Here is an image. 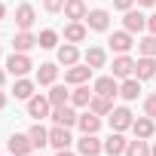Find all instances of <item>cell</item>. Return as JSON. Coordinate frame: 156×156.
I'll use <instances>...</instances> for the list:
<instances>
[{
	"label": "cell",
	"mask_w": 156,
	"mask_h": 156,
	"mask_svg": "<svg viewBox=\"0 0 156 156\" xmlns=\"http://www.w3.org/2000/svg\"><path fill=\"white\" fill-rule=\"evenodd\" d=\"M6 67H9V73H12V76H25V73L31 70V61H28V55H25V52H12V55L6 58Z\"/></svg>",
	"instance_id": "1"
},
{
	"label": "cell",
	"mask_w": 156,
	"mask_h": 156,
	"mask_svg": "<svg viewBox=\"0 0 156 156\" xmlns=\"http://www.w3.org/2000/svg\"><path fill=\"white\" fill-rule=\"evenodd\" d=\"M49 107H52L49 95H46V98H43V95H34V98H28V113H31L34 119H43V116L49 113Z\"/></svg>",
	"instance_id": "2"
},
{
	"label": "cell",
	"mask_w": 156,
	"mask_h": 156,
	"mask_svg": "<svg viewBox=\"0 0 156 156\" xmlns=\"http://www.w3.org/2000/svg\"><path fill=\"white\" fill-rule=\"evenodd\" d=\"M92 76V67L89 64H70V70L64 73V83H73V86H80V83H86Z\"/></svg>",
	"instance_id": "3"
},
{
	"label": "cell",
	"mask_w": 156,
	"mask_h": 156,
	"mask_svg": "<svg viewBox=\"0 0 156 156\" xmlns=\"http://www.w3.org/2000/svg\"><path fill=\"white\" fill-rule=\"evenodd\" d=\"M52 119H55V126H64V129H70L73 122H80V116H76L73 107H67V104L55 107V110H52Z\"/></svg>",
	"instance_id": "4"
},
{
	"label": "cell",
	"mask_w": 156,
	"mask_h": 156,
	"mask_svg": "<svg viewBox=\"0 0 156 156\" xmlns=\"http://www.w3.org/2000/svg\"><path fill=\"white\" fill-rule=\"evenodd\" d=\"M135 119H132V113L126 110V107H113L110 110V129L113 132H122V129H129Z\"/></svg>",
	"instance_id": "5"
},
{
	"label": "cell",
	"mask_w": 156,
	"mask_h": 156,
	"mask_svg": "<svg viewBox=\"0 0 156 156\" xmlns=\"http://www.w3.org/2000/svg\"><path fill=\"white\" fill-rule=\"evenodd\" d=\"M31 150H34V144H31L28 135H12L9 138V153L12 156H31Z\"/></svg>",
	"instance_id": "6"
},
{
	"label": "cell",
	"mask_w": 156,
	"mask_h": 156,
	"mask_svg": "<svg viewBox=\"0 0 156 156\" xmlns=\"http://www.w3.org/2000/svg\"><path fill=\"white\" fill-rule=\"evenodd\" d=\"M135 73H138V80H150V76H156V61L153 55H141L135 61Z\"/></svg>",
	"instance_id": "7"
},
{
	"label": "cell",
	"mask_w": 156,
	"mask_h": 156,
	"mask_svg": "<svg viewBox=\"0 0 156 156\" xmlns=\"http://www.w3.org/2000/svg\"><path fill=\"white\" fill-rule=\"evenodd\" d=\"M107 43H110V49H113V52L126 55V52L132 49V34H129V31H116V34H110V40H107Z\"/></svg>",
	"instance_id": "8"
},
{
	"label": "cell",
	"mask_w": 156,
	"mask_h": 156,
	"mask_svg": "<svg viewBox=\"0 0 156 156\" xmlns=\"http://www.w3.org/2000/svg\"><path fill=\"white\" fill-rule=\"evenodd\" d=\"M70 141H73V138H70V132H67L64 126H55V129L49 132V144H52L55 150H67Z\"/></svg>",
	"instance_id": "9"
},
{
	"label": "cell",
	"mask_w": 156,
	"mask_h": 156,
	"mask_svg": "<svg viewBox=\"0 0 156 156\" xmlns=\"http://www.w3.org/2000/svg\"><path fill=\"white\" fill-rule=\"evenodd\" d=\"M86 25H89L92 31H107V25H110V16H107L104 9H92V12L86 16Z\"/></svg>",
	"instance_id": "10"
},
{
	"label": "cell",
	"mask_w": 156,
	"mask_h": 156,
	"mask_svg": "<svg viewBox=\"0 0 156 156\" xmlns=\"http://www.w3.org/2000/svg\"><path fill=\"white\" fill-rule=\"evenodd\" d=\"M122 25H126V31H129V34L144 31V28H147V16H141V12L129 9V12H126V19H122Z\"/></svg>",
	"instance_id": "11"
},
{
	"label": "cell",
	"mask_w": 156,
	"mask_h": 156,
	"mask_svg": "<svg viewBox=\"0 0 156 156\" xmlns=\"http://www.w3.org/2000/svg\"><path fill=\"white\" fill-rule=\"evenodd\" d=\"M116 92H119V86H116V80H113V76H101V80H95V95L113 98Z\"/></svg>",
	"instance_id": "12"
},
{
	"label": "cell",
	"mask_w": 156,
	"mask_h": 156,
	"mask_svg": "<svg viewBox=\"0 0 156 156\" xmlns=\"http://www.w3.org/2000/svg\"><path fill=\"white\" fill-rule=\"evenodd\" d=\"M76 147H80V153H83V156H98V150H101L104 144H101V141H98L95 135H83Z\"/></svg>",
	"instance_id": "13"
},
{
	"label": "cell",
	"mask_w": 156,
	"mask_h": 156,
	"mask_svg": "<svg viewBox=\"0 0 156 156\" xmlns=\"http://www.w3.org/2000/svg\"><path fill=\"white\" fill-rule=\"evenodd\" d=\"M16 25H19L22 31H28V28L34 25V6H31V3H22V6L16 9Z\"/></svg>",
	"instance_id": "14"
},
{
	"label": "cell",
	"mask_w": 156,
	"mask_h": 156,
	"mask_svg": "<svg viewBox=\"0 0 156 156\" xmlns=\"http://www.w3.org/2000/svg\"><path fill=\"white\" fill-rule=\"evenodd\" d=\"M126 147H129V141H126L119 132H113V135L104 141V150H107L110 156H119V153H126Z\"/></svg>",
	"instance_id": "15"
},
{
	"label": "cell",
	"mask_w": 156,
	"mask_h": 156,
	"mask_svg": "<svg viewBox=\"0 0 156 156\" xmlns=\"http://www.w3.org/2000/svg\"><path fill=\"white\" fill-rule=\"evenodd\" d=\"M64 16L73 19V22H80V19H86L89 12H86V3H83V0H67V3H64Z\"/></svg>",
	"instance_id": "16"
},
{
	"label": "cell",
	"mask_w": 156,
	"mask_h": 156,
	"mask_svg": "<svg viewBox=\"0 0 156 156\" xmlns=\"http://www.w3.org/2000/svg\"><path fill=\"white\" fill-rule=\"evenodd\" d=\"M132 73H135V61H132L129 55H119V58L113 61V76H126V80H129Z\"/></svg>",
	"instance_id": "17"
},
{
	"label": "cell",
	"mask_w": 156,
	"mask_h": 156,
	"mask_svg": "<svg viewBox=\"0 0 156 156\" xmlns=\"http://www.w3.org/2000/svg\"><path fill=\"white\" fill-rule=\"evenodd\" d=\"M89 110H92V113H98V116H110L113 104H110V98H104V95H95V98L89 101Z\"/></svg>",
	"instance_id": "18"
},
{
	"label": "cell",
	"mask_w": 156,
	"mask_h": 156,
	"mask_svg": "<svg viewBox=\"0 0 156 156\" xmlns=\"http://www.w3.org/2000/svg\"><path fill=\"white\" fill-rule=\"evenodd\" d=\"M80 129H83V135H95L98 129H101V119H98V113H83L80 116Z\"/></svg>",
	"instance_id": "19"
},
{
	"label": "cell",
	"mask_w": 156,
	"mask_h": 156,
	"mask_svg": "<svg viewBox=\"0 0 156 156\" xmlns=\"http://www.w3.org/2000/svg\"><path fill=\"white\" fill-rule=\"evenodd\" d=\"M64 40H67V43H83V40H86V28H83L80 22H70V25L64 28Z\"/></svg>",
	"instance_id": "20"
},
{
	"label": "cell",
	"mask_w": 156,
	"mask_h": 156,
	"mask_svg": "<svg viewBox=\"0 0 156 156\" xmlns=\"http://www.w3.org/2000/svg\"><path fill=\"white\" fill-rule=\"evenodd\" d=\"M92 98H95V95H92V92H89V86H83V83L70 92V101H73L76 107H89V101H92Z\"/></svg>",
	"instance_id": "21"
},
{
	"label": "cell",
	"mask_w": 156,
	"mask_h": 156,
	"mask_svg": "<svg viewBox=\"0 0 156 156\" xmlns=\"http://www.w3.org/2000/svg\"><path fill=\"white\" fill-rule=\"evenodd\" d=\"M12 46H16V52H28V49H34V46H37V37H34V34H28V31H22V34H16Z\"/></svg>",
	"instance_id": "22"
},
{
	"label": "cell",
	"mask_w": 156,
	"mask_h": 156,
	"mask_svg": "<svg viewBox=\"0 0 156 156\" xmlns=\"http://www.w3.org/2000/svg\"><path fill=\"white\" fill-rule=\"evenodd\" d=\"M55 76H58V67H55V64H40V70H37V83L52 86V83H55Z\"/></svg>",
	"instance_id": "23"
},
{
	"label": "cell",
	"mask_w": 156,
	"mask_h": 156,
	"mask_svg": "<svg viewBox=\"0 0 156 156\" xmlns=\"http://www.w3.org/2000/svg\"><path fill=\"white\" fill-rule=\"evenodd\" d=\"M138 92H141V80H132V76L119 86V95H122L126 101H135V98H138Z\"/></svg>",
	"instance_id": "24"
},
{
	"label": "cell",
	"mask_w": 156,
	"mask_h": 156,
	"mask_svg": "<svg viewBox=\"0 0 156 156\" xmlns=\"http://www.w3.org/2000/svg\"><path fill=\"white\" fill-rule=\"evenodd\" d=\"M76 58H80V52H76V46H73V43H67V46H61V49H58V61H61V64H67V67H70V64H76Z\"/></svg>",
	"instance_id": "25"
},
{
	"label": "cell",
	"mask_w": 156,
	"mask_h": 156,
	"mask_svg": "<svg viewBox=\"0 0 156 156\" xmlns=\"http://www.w3.org/2000/svg\"><path fill=\"white\" fill-rule=\"evenodd\" d=\"M132 129H135L138 138H150V135H153V119H150V116H141V119L132 122Z\"/></svg>",
	"instance_id": "26"
},
{
	"label": "cell",
	"mask_w": 156,
	"mask_h": 156,
	"mask_svg": "<svg viewBox=\"0 0 156 156\" xmlns=\"http://www.w3.org/2000/svg\"><path fill=\"white\" fill-rule=\"evenodd\" d=\"M28 138H31V144H34V147H46V144H49V132H46L40 122L28 132Z\"/></svg>",
	"instance_id": "27"
},
{
	"label": "cell",
	"mask_w": 156,
	"mask_h": 156,
	"mask_svg": "<svg viewBox=\"0 0 156 156\" xmlns=\"http://www.w3.org/2000/svg\"><path fill=\"white\" fill-rule=\"evenodd\" d=\"M86 64L95 70V67H104V49H98V46H92V49H86Z\"/></svg>",
	"instance_id": "28"
},
{
	"label": "cell",
	"mask_w": 156,
	"mask_h": 156,
	"mask_svg": "<svg viewBox=\"0 0 156 156\" xmlns=\"http://www.w3.org/2000/svg\"><path fill=\"white\" fill-rule=\"evenodd\" d=\"M49 101H52V107H61V104H67V101H70V92H67L64 86H52Z\"/></svg>",
	"instance_id": "29"
},
{
	"label": "cell",
	"mask_w": 156,
	"mask_h": 156,
	"mask_svg": "<svg viewBox=\"0 0 156 156\" xmlns=\"http://www.w3.org/2000/svg\"><path fill=\"white\" fill-rule=\"evenodd\" d=\"M126 156H150V147H147V141H144V138H138V141H129V147H126Z\"/></svg>",
	"instance_id": "30"
},
{
	"label": "cell",
	"mask_w": 156,
	"mask_h": 156,
	"mask_svg": "<svg viewBox=\"0 0 156 156\" xmlns=\"http://www.w3.org/2000/svg\"><path fill=\"white\" fill-rule=\"evenodd\" d=\"M12 95H16V98H25V101L34 98V83H31V80H19L16 89H12Z\"/></svg>",
	"instance_id": "31"
},
{
	"label": "cell",
	"mask_w": 156,
	"mask_h": 156,
	"mask_svg": "<svg viewBox=\"0 0 156 156\" xmlns=\"http://www.w3.org/2000/svg\"><path fill=\"white\" fill-rule=\"evenodd\" d=\"M55 43H58V34H55V31H43V34L37 37V46H40V49H52Z\"/></svg>",
	"instance_id": "32"
},
{
	"label": "cell",
	"mask_w": 156,
	"mask_h": 156,
	"mask_svg": "<svg viewBox=\"0 0 156 156\" xmlns=\"http://www.w3.org/2000/svg\"><path fill=\"white\" fill-rule=\"evenodd\" d=\"M138 49H141V55H156V34L153 37H144L138 43Z\"/></svg>",
	"instance_id": "33"
},
{
	"label": "cell",
	"mask_w": 156,
	"mask_h": 156,
	"mask_svg": "<svg viewBox=\"0 0 156 156\" xmlns=\"http://www.w3.org/2000/svg\"><path fill=\"white\" fill-rule=\"evenodd\" d=\"M144 113H147L150 119H156V95H150V98L144 101Z\"/></svg>",
	"instance_id": "34"
},
{
	"label": "cell",
	"mask_w": 156,
	"mask_h": 156,
	"mask_svg": "<svg viewBox=\"0 0 156 156\" xmlns=\"http://www.w3.org/2000/svg\"><path fill=\"white\" fill-rule=\"evenodd\" d=\"M64 3H67V0H43V6H46L49 12H58V9H64Z\"/></svg>",
	"instance_id": "35"
},
{
	"label": "cell",
	"mask_w": 156,
	"mask_h": 156,
	"mask_svg": "<svg viewBox=\"0 0 156 156\" xmlns=\"http://www.w3.org/2000/svg\"><path fill=\"white\" fill-rule=\"evenodd\" d=\"M132 3H135V0H113V6H116V9H122V12H129V9H132Z\"/></svg>",
	"instance_id": "36"
},
{
	"label": "cell",
	"mask_w": 156,
	"mask_h": 156,
	"mask_svg": "<svg viewBox=\"0 0 156 156\" xmlns=\"http://www.w3.org/2000/svg\"><path fill=\"white\" fill-rule=\"evenodd\" d=\"M147 28H150V34H156V16H150V19H147Z\"/></svg>",
	"instance_id": "37"
},
{
	"label": "cell",
	"mask_w": 156,
	"mask_h": 156,
	"mask_svg": "<svg viewBox=\"0 0 156 156\" xmlns=\"http://www.w3.org/2000/svg\"><path fill=\"white\" fill-rule=\"evenodd\" d=\"M138 3H141V6H153V3H156V0H138Z\"/></svg>",
	"instance_id": "38"
},
{
	"label": "cell",
	"mask_w": 156,
	"mask_h": 156,
	"mask_svg": "<svg viewBox=\"0 0 156 156\" xmlns=\"http://www.w3.org/2000/svg\"><path fill=\"white\" fill-rule=\"evenodd\" d=\"M55 156H73V153H70V150H58Z\"/></svg>",
	"instance_id": "39"
},
{
	"label": "cell",
	"mask_w": 156,
	"mask_h": 156,
	"mask_svg": "<svg viewBox=\"0 0 156 156\" xmlns=\"http://www.w3.org/2000/svg\"><path fill=\"white\" fill-rule=\"evenodd\" d=\"M3 104H6V95H3V92H0V110H3Z\"/></svg>",
	"instance_id": "40"
},
{
	"label": "cell",
	"mask_w": 156,
	"mask_h": 156,
	"mask_svg": "<svg viewBox=\"0 0 156 156\" xmlns=\"http://www.w3.org/2000/svg\"><path fill=\"white\" fill-rule=\"evenodd\" d=\"M3 16H6V6H3V3H0V19H3Z\"/></svg>",
	"instance_id": "41"
},
{
	"label": "cell",
	"mask_w": 156,
	"mask_h": 156,
	"mask_svg": "<svg viewBox=\"0 0 156 156\" xmlns=\"http://www.w3.org/2000/svg\"><path fill=\"white\" fill-rule=\"evenodd\" d=\"M150 156H156V144H153V147H150Z\"/></svg>",
	"instance_id": "42"
},
{
	"label": "cell",
	"mask_w": 156,
	"mask_h": 156,
	"mask_svg": "<svg viewBox=\"0 0 156 156\" xmlns=\"http://www.w3.org/2000/svg\"><path fill=\"white\" fill-rule=\"evenodd\" d=\"M0 86H3V70H0Z\"/></svg>",
	"instance_id": "43"
}]
</instances>
